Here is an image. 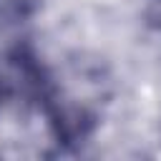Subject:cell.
<instances>
[{
  "label": "cell",
  "mask_w": 161,
  "mask_h": 161,
  "mask_svg": "<svg viewBox=\"0 0 161 161\" xmlns=\"http://www.w3.org/2000/svg\"><path fill=\"white\" fill-rule=\"evenodd\" d=\"M43 0H0V28H20L40 13Z\"/></svg>",
  "instance_id": "cell-1"
},
{
  "label": "cell",
  "mask_w": 161,
  "mask_h": 161,
  "mask_svg": "<svg viewBox=\"0 0 161 161\" xmlns=\"http://www.w3.org/2000/svg\"><path fill=\"white\" fill-rule=\"evenodd\" d=\"M5 96H8V80L0 75V108H3V101H5Z\"/></svg>",
  "instance_id": "cell-2"
}]
</instances>
